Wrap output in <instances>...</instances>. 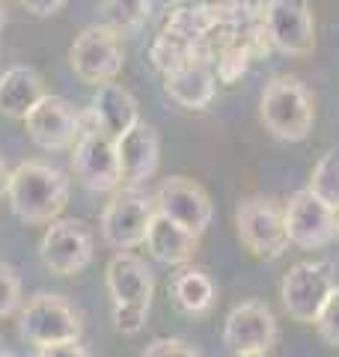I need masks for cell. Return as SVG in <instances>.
<instances>
[{
  "mask_svg": "<svg viewBox=\"0 0 339 357\" xmlns=\"http://www.w3.org/2000/svg\"><path fill=\"white\" fill-rule=\"evenodd\" d=\"M69 176L45 161H21L9 173L6 199L15 218L27 227H42L63 215L69 203Z\"/></svg>",
  "mask_w": 339,
  "mask_h": 357,
  "instance_id": "obj_1",
  "label": "cell"
},
{
  "mask_svg": "<svg viewBox=\"0 0 339 357\" xmlns=\"http://www.w3.org/2000/svg\"><path fill=\"white\" fill-rule=\"evenodd\" d=\"M259 116H262V126L282 143L307 140L315 122V102L310 86L292 75L271 77L262 93Z\"/></svg>",
  "mask_w": 339,
  "mask_h": 357,
  "instance_id": "obj_2",
  "label": "cell"
},
{
  "mask_svg": "<svg viewBox=\"0 0 339 357\" xmlns=\"http://www.w3.org/2000/svg\"><path fill=\"white\" fill-rule=\"evenodd\" d=\"M27 137L45 152H60L72 149L86 128H96L93 114L77 110L63 96H45L42 102L27 114L24 119Z\"/></svg>",
  "mask_w": 339,
  "mask_h": 357,
  "instance_id": "obj_3",
  "label": "cell"
},
{
  "mask_svg": "<svg viewBox=\"0 0 339 357\" xmlns=\"http://www.w3.org/2000/svg\"><path fill=\"white\" fill-rule=\"evenodd\" d=\"M336 289V268L333 262L327 259H303L295 262L282 274V283H280V298H282V307L295 321L301 325H312L315 316H319L322 304L327 301Z\"/></svg>",
  "mask_w": 339,
  "mask_h": 357,
  "instance_id": "obj_4",
  "label": "cell"
},
{
  "mask_svg": "<svg viewBox=\"0 0 339 357\" xmlns=\"http://www.w3.org/2000/svg\"><path fill=\"white\" fill-rule=\"evenodd\" d=\"M18 331L27 342L36 349L60 342H77L81 340V316L77 310L60 295H36L30 298L18 312Z\"/></svg>",
  "mask_w": 339,
  "mask_h": 357,
  "instance_id": "obj_5",
  "label": "cell"
},
{
  "mask_svg": "<svg viewBox=\"0 0 339 357\" xmlns=\"http://www.w3.org/2000/svg\"><path fill=\"white\" fill-rule=\"evenodd\" d=\"M126 63V48L116 30L105 24H89L75 36L69 48V66L72 72L86 84H107L116 81Z\"/></svg>",
  "mask_w": 339,
  "mask_h": 357,
  "instance_id": "obj_6",
  "label": "cell"
},
{
  "mask_svg": "<svg viewBox=\"0 0 339 357\" xmlns=\"http://www.w3.org/2000/svg\"><path fill=\"white\" fill-rule=\"evenodd\" d=\"M96 241L93 229L77 218H56L45 227L39 241V256L45 268L56 277H75L93 262Z\"/></svg>",
  "mask_w": 339,
  "mask_h": 357,
  "instance_id": "obj_7",
  "label": "cell"
},
{
  "mask_svg": "<svg viewBox=\"0 0 339 357\" xmlns=\"http://www.w3.org/2000/svg\"><path fill=\"white\" fill-rule=\"evenodd\" d=\"M235 229L239 238L256 259H280L289 250L282 208L265 197H247L235 208Z\"/></svg>",
  "mask_w": 339,
  "mask_h": 357,
  "instance_id": "obj_8",
  "label": "cell"
},
{
  "mask_svg": "<svg viewBox=\"0 0 339 357\" xmlns=\"http://www.w3.org/2000/svg\"><path fill=\"white\" fill-rule=\"evenodd\" d=\"M262 24L277 51L289 57H307L315 48V15L310 0H268Z\"/></svg>",
  "mask_w": 339,
  "mask_h": 357,
  "instance_id": "obj_9",
  "label": "cell"
},
{
  "mask_svg": "<svg viewBox=\"0 0 339 357\" xmlns=\"http://www.w3.org/2000/svg\"><path fill=\"white\" fill-rule=\"evenodd\" d=\"M72 173L86 191L110 194L122 185L116 140L98 128H86L81 140L72 146Z\"/></svg>",
  "mask_w": 339,
  "mask_h": 357,
  "instance_id": "obj_10",
  "label": "cell"
},
{
  "mask_svg": "<svg viewBox=\"0 0 339 357\" xmlns=\"http://www.w3.org/2000/svg\"><path fill=\"white\" fill-rule=\"evenodd\" d=\"M155 199L143 194H116L101 211V238L113 250H134L146 244V232L155 218Z\"/></svg>",
  "mask_w": 339,
  "mask_h": 357,
  "instance_id": "obj_11",
  "label": "cell"
},
{
  "mask_svg": "<svg viewBox=\"0 0 339 357\" xmlns=\"http://www.w3.org/2000/svg\"><path fill=\"white\" fill-rule=\"evenodd\" d=\"M155 208L158 215L170 218L194 236H202L209 229L214 215L209 191L188 176H167L155 194Z\"/></svg>",
  "mask_w": 339,
  "mask_h": 357,
  "instance_id": "obj_12",
  "label": "cell"
},
{
  "mask_svg": "<svg viewBox=\"0 0 339 357\" xmlns=\"http://www.w3.org/2000/svg\"><path fill=\"white\" fill-rule=\"evenodd\" d=\"M289 244L303 250L327 248L336 238V211H331L319 197H312L307 188L295 191L282 208Z\"/></svg>",
  "mask_w": 339,
  "mask_h": 357,
  "instance_id": "obj_13",
  "label": "cell"
},
{
  "mask_svg": "<svg viewBox=\"0 0 339 357\" xmlns=\"http://www.w3.org/2000/svg\"><path fill=\"white\" fill-rule=\"evenodd\" d=\"M280 328L277 319L268 304L262 301H241L229 310L223 321V342L229 345L235 354L244 351H271L277 342Z\"/></svg>",
  "mask_w": 339,
  "mask_h": 357,
  "instance_id": "obj_14",
  "label": "cell"
},
{
  "mask_svg": "<svg viewBox=\"0 0 339 357\" xmlns=\"http://www.w3.org/2000/svg\"><path fill=\"white\" fill-rule=\"evenodd\" d=\"M105 286L113 301V307H137L149 310L152 295H155V274L140 256L131 250H122L110 256L105 268Z\"/></svg>",
  "mask_w": 339,
  "mask_h": 357,
  "instance_id": "obj_15",
  "label": "cell"
},
{
  "mask_svg": "<svg viewBox=\"0 0 339 357\" xmlns=\"http://www.w3.org/2000/svg\"><path fill=\"white\" fill-rule=\"evenodd\" d=\"M116 158H119V173L126 188H140L146 185L158 170V158H161V140L152 126L140 119L131 131L116 137Z\"/></svg>",
  "mask_w": 339,
  "mask_h": 357,
  "instance_id": "obj_16",
  "label": "cell"
},
{
  "mask_svg": "<svg viewBox=\"0 0 339 357\" xmlns=\"http://www.w3.org/2000/svg\"><path fill=\"white\" fill-rule=\"evenodd\" d=\"M89 114L98 131H105L107 137H122L126 131H131L140 122V110L134 96L126 86H119L116 81L98 84L93 93V102H89Z\"/></svg>",
  "mask_w": 339,
  "mask_h": 357,
  "instance_id": "obj_17",
  "label": "cell"
},
{
  "mask_svg": "<svg viewBox=\"0 0 339 357\" xmlns=\"http://www.w3.org/2000/svg\"><path fill=\"white\" fill-rule=\"evenodd\" d=\"M164 89L179 107L188 110H202L211 105L214 89H218V77H214V66L188 60L185 66H179L176 72L164 75Z\"/></svg>",
  "mask_w": 339,
  "mask_h": 357,
  "instance_id": "obj_18",
  "label": "cell"
},
{
  "mask_svg": "<svg viewBox=\"0 0 339 357\" xmlns=\"http://www.w3.org/2000/svg\"><path fill=\"white\" fill-rule=\"evenodd\" d=\"M48 93H45L42 77L30 66H13L0 75V114L9 119H27V114Z\"/></svg>",
  "mask_w": 339,
  "mask_h": 357,
  "instance_id": "obj_19",
  "label": "cell"
},
{
  "mask_svg": "<svg viewBox=\"0 0 339 357\" xmlns=\"http://www.w3.org/2000/svg\"><path fill=\"white\" fill-rule=\"evenodd\" d=\"M146 248L164 265H188L199 250V236L182 229L179 223H173L170 218L155 211L152 227L146 232Z\"/></svg>",
  "mask_w": 339,
  "mask_h": 357,
  "instance_id": "obj_20",
  "label": "cell"
},
{
  "mask_svg": "<svg viewBox=\"0 0 339 357\" xmlns=\"http://www.w3.org/2000/svg\"><path fill=\"white\" fill-rule=\"evenodd\" d=\"M170 298H173V304L182 312L199 316V312H209L214 304V283L199 268H185L170 283Z\"/></svg>",
  "mask_w": 339,
  "mask_h": 357,
  "instance_id": "obj_21",
  "label": "cell"
},
{
  "mask_svg": "<svg viewBox=\"0 0 339 357\" xmlns=\"http://www.w3.org/2000/svg\"><path fill=\"white\" fill-rule=\"evenodd\" d=\"M218 24V6L214 3H202V6H176L167 13L164 21V33L185 39L188 45L199 42L206 33Z\"/></svg>",
  "mask_w": 339,
  "mask_h": 357,
  "instance_id": "obj_22",
  "label": "cell"
},
{
  "mask_svg": "<svg viewBox=\"0 0 339 357\" xmlns=\"http://www.w3.org/2000/svg\"><path fill=\"white\" fill-rule=\"evenodd\" d=\"M98 15L105 27L116 33H131V30H140L149 21L152 0H101Z\"/></svg>",
  "mask_w": 339,
  "mask_h": 357,
  "instance_id": "obj_23",
  "label": "cell"
},
{
  "mask_svg": "<svg viewBox=\"0 0 339 357\" xmlns=\"http://www.w3.org/2000/svg\"><path fill=\"white\" fill-rule=\"evenodd\" d=\"M307 191L312 197H319L327 208L339 215V146L327 149L319 158V164L312 167Z\"/></svg>",
  "mask_w": 339,
  "mask_h": 357,
  "instance_id": "obj_24",
  "label": "cell"
},
{
  "mask_svg": "<svg viewBox=\"0 0 339 357\" xmlns=\"http://www.w3.org/2000/svg\"><path fill=\"white\" fill-rule=\"evenodd\" d=\"M190 48H194V45H188L185 39L161 30L155 36V42L149 45V60L161 75H170V72H176L179 66H185L190 60Z\"/></svg>",
  "mask_w": 339,
  "mask_h": 357,
  "instance_id": "obj_25",
  "label": "cell"
},
{
  "mask_svg": "<svg viewBox=\"0 0 339 357\" xmlns=\"http://www.w3.org/2000/svg\"><path fill=\"white\" fill-rule=\"evenodd\" d=\"M250 48L244 45V39L239 36L235 42H229L226 48L218 54V60H214V77H218L220 84H235L241 81L250 69Z\"/></svg>",
  "mask_w": 339,
  "mask_h": 357,
  "instance_id": "obj_26",
  "label": "cell"
},
{
  "mask_svg": "<svg viewBox=\"0 0 339 357\" xmlns=\"http://www.w3.org/2000/svg\"><path fill=\"white\" fill-rule=\"evenodd\" d=\"M315 331H319V337L333 345V349H339V286L333 289L331 295H327V301L322 304L319 316H315Z\"/></svg>",
  "mask_w": 339,
  "mask_h": 357,
  "instance_id": "obj_27",
  "label": "cell"
},
{
  "mask_svg": "<svg viewBox=\"0 0 339 357\" xmlns=\"http://www.w3.org/2000/svg\"><path fill=\"white\" fill-rule=\"evenodd\" d=\"M21 310V277L13 265L0 262V319Z\"/></svg>",
  "mask_w": 339,
  "mask_h": 357,
  "instance_id": "obj_28",
  "label": "cell"
},
{
  "mask_svg": "<svg viewBox=\"0 0 339 357\" xmlns=\"http://www.w3.org/2000/svg\"><path fill=\"white\" fill-rule=\"evenodd\" d=\"M140 357H202L194 345L176 337H158L143 349Z\"/></svg>",
  "mask_w": 339,
  "mask_h": 357,
  "instance_id": "obj_29",
  "label": "cell"
},
{
  "mask_svg": "<svg viewBox=\"0 0 339 357\" xmlns=\"http://www.w3.org/2000/svg\"><path fill=\"white\" fill-rule=\"evenodd\" d=\"M146 319H149V310H137V307H113V325L119 333L134 337L146 328Z\"/></svg>",
  "mask_w": 339,
  "mask_h": 357,
  "instance_id": "obj_30",
  "label": "cell"
},
{
  "mask_svg": "<svg viewBox=\"0 0 339 357\" xmlns=\"http://www.w3.org/2000/svg\"><path fill=\"white\" fill-rule=\"evenodd\" d=\"M24 3V9L30 15H36V18H48L54 13H60V9L69 3V0H21Z\"/></svg>",
  "mask_w": 339,
  "mask_h": 357,
  "instance_id": "obj_31",
  "label": "cell"
},
{
  "mask_svg": "<svg viewBox=\"0 0 339 357\" xmlns=\"http://www.w3.org/2000/svg\"><path fill=\"white\" fill-rule=\"evenodd\" d=\"M36 357H89V351L81 342H60V345H48V349H39Z\"/></svg>",
  "mask_w": 339,
  "mask_h": 357,
  "instance_id": "obj_32",
  "label": "cell"
},
{
  "mask_svg": "<svg viewBox=\"0 0 339 357\" xmlns=\"http://www.w3.org/2000/svg\"><path fill=\"white\" fill-rule=\"evenodd\" d=\"M235 3H239L241 9H247L250 15H262V9H265L268 0H235Z\"/></svg>",
  "mask_w": 339,
  "mask_h": 357,
  "instance_id": "obj_33",
  "label": "cell"
},
{
  "mask_svg": "<svg viewBox=\"0 0 339 357\" xmlns=\"http://www.w3.org/2000/svg\"><path fill=\"white\" fill-rule=\"evenodd\" d=\"M9 167H6V161H3V155H0V197L6 194V185H9Z\"/></svg>",
  "mask_w": 339,
  "mask_h": 357,
  "instance_id": "obj_34",
  "label": "cell"
},
{
  "mask_svg": "<svg viewBox=\"0 0 339 357\" xmlns=\"http://www.w3.org/2000/svg\"><path fill=\"white\" fill-rule=\"evenodd\" d=\"M235 357H271L268 351H244V354H235Z\"/></svg>",
  "mask_w": 339,
  "mask_h": 357,
  "instance_id": "obj_35",
  "label": "cell"
},
{
  "mask_svg": "<svg viewBox=\"0 0 339 357\" xmlns=\"http://www.w3.org/2000/svg\"><path fill=\"white\" fill-rule=\"evenodd\" d=\"M3 27H6V9L0 6V30H3Z\"/></svg>",
  "mask_w": 339,
  "mask_h": 357,
  "instance_id": "obj_36",
  "label": "cell"
},
{
  "mask_svg": "<svg viewBox=\"0 0 339 357\" xmlns=\"http://www.w3.org/2000/svg\"><path fill=\"white\" fill-rule=\"evenodd\" d=\"M209 3H229V0H209Z\"/></svg>",
  "mask_w": 339,
  "mask_h": 357,
  "instance_id": "obj_37",
  "label": "cell"
},
{
  "mask_svg": "<svg viewBox=\"0 0 339 357\" xmlns=\"http://www.w3.org/2000/svg\"><path fill=\"white\" fill-rule=\"evenodd\" d=\"M336 238H339V215H336Z\"/></svg>",
  "mask_w": 339,
  "mask_h": 357,
  "instance_id": "obj_38",
  "label": "cell"
},
{
  "mask_svg": "<svg viewBox=\"0 0 339 357\" xmlns=\"http://www.w3.org/2000/svg\"><path fill=\"white\" fill-rule=\"evenodd\" d=\"M0 357H9V354H6V351H3V345H0Z\"/></svg>",
  "mask_w": 339,
  "mask_h": 357,
  "instance_id": "obj_39",
  "label": "cell"
},
{
  "mask_svg": "<svg viewBox=\"0 0 339 357\" xmlns=\"http://www.w3.org/2000/svg\"><path fill=\"white\" fill-rule=\"evenodd\" d=\"M173 3H179V6H185V0H173Z\"/></svg>",
  "mask_w": 339,
  "mask_h": 357,
  "instance_id": "obj_40",
  "label": "cell"
}]
</instances>
